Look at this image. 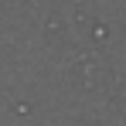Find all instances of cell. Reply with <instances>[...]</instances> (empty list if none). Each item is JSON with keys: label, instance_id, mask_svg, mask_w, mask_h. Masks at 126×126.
<instances>
[]
</instances>
